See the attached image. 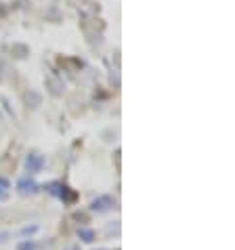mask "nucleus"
<instances>
[{"instance_id":"f03ea898","label":"nucleus","mask_w":235,"mask_h":250,"mask_svg":"<svg viewBox=\"0 0 235 250\" xmlns=\"http://www.w3.org/2000/svg\"><path fill=\"white\" fill-rule=\"evenodd\" d=\"M80 235L84 238L86 242H93V231H80Z\"/></svg>"},{"instance_id":"7ed1b4c3","label":"nucleus","mask_w":235,"mask_h":250,"mask_svg":"<svg viewBox=\"0 0 235 250\" xmlns=\"http://www.w3.org/2000/svg\"><path fill=\"white\" fill-rule=\"evenodd\" d=\"M67 250H78V248H76V246H72V248H67Z\"/></svg>"},{"instance_id":"f257e3e1","label":"nucleus","mask_w":235,"mask_h":250,"mask_svg":"<svg viewBox=\"0 0 235 250\" xmlns=\"http://www.w3.org/2000/svg\"><path fill=\"white\" fill-rule=\"evenodd\" d=\"M17 250H34V244L32 242H23V244H19Z\"/></svg>"}]
</instances>
